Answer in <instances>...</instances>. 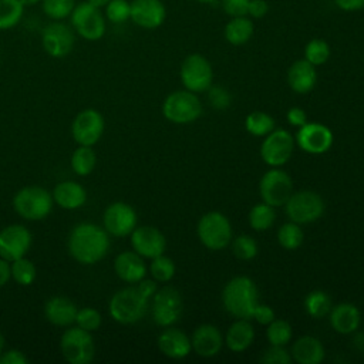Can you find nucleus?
<instances>
[{
  "mask_svg": "<svg viewBox=\"0 0 364 364\" xmlns=\"http://www.w3.org/2000/svg\"><path fill=\"white\" fill-rule=\"evenodd\" d=\"M67 249L71 257L80 264H95L102 260L109 250L108 232L100 225L81 222L71 229Z\"/></svg>",
  "mask_w": 364,
  "mask_h": 364,
  "instance_id": "nucleus-1",
  "label": "nucleus"
},
{
  "mask_svg": "<svg viewBox=\"0 0 364 364\" xmlns=\"http://www.w3.org/2000/svg\"><path fill=\"white\" fill-rule=\"evenodd\" d=\"M259 293L255 282L246 276H237L229 280L222 291L225 309L237 318H252L259 304Z\"/></svg>",
  "mask_w": 364,
  "mask_h": 364,
  "instance_id": "nucleus-2",
  "label": "nucleus"
},
{
  "mask_svg": "<svg viewBox=\"0 0 364 364\" xmlns=\"http://www.w3.org/2000/svg\"><path fill=\"white\" fill-rule=\"evenodd\" d=\"M148 307V299L136 286L118 290L108 303L109 316L119 324H134L139 321Z\"/></svg>",
  "mask_w": 364,
  "mask_h": 364,
  "instance_id": "nucleus-3",
  "label": "nucleus"
},
{
  "mask_svg": "<svg viewBox=\"0 0 364 364\" xmlns=\"http://www.w3.org/2000/svg\"><path fill=\"white\" fill-rule=\"evenodd\" d=\"M53 195L41 186H24L13 198V208L26 220H41L53 209Z\"/></svg>",
  "mask_w": 364,
  "mask_h": 364,
  "instance_id": "nucleus-4",
  "label": "nucleus"
},
{
  "mask_svg": "<svg viewBox=\"0 0 364 364\" xmlns=\"http://www.w3.org/2000/svg\"><path fill=\"white\" fill-rule=\"evenodd\" d=\"M101 9L91 3L80 1L70 14V23L74 31L87 41H98L107 31V21Z\"/></svg>",
  "mask_w": 364,
  "mask_h": 364,
  "instance_id": "nucleus-5",
  "label": "nucleus"
},
{
  "mask_svg": "<svg viewBox=\"0 0 364 364\" xmlns=\"http://www.w3.org/2000/svg\"><path fill=\"white\" fill-rule=\"evenodd\" d=\"M198 237L209 250H220L232 242V226L229 219L216 210L205 213L198 222Z\"/></svg>",
  "mask_w": 364,
  "mask_h": 364,
  "instance_id": "nucleus-6",
  "label": "nucleus"
},
{
  "mask_svg": "<svg viewBox=\"0 0 364 364\" xmlns=\"http://www.w3.org/2000/svg\"><path fill=\"white\" fill-rule=\"evenodd\" d=\"M63 357L70 364H88L95 355V344L91 331L81 327L67 328L60 338Z\"/></svg>",
  "mask_w": 364,
  "mask_h": 364,
  "instance_id": "nucleus-7",
  "label": "nucleus"
},
{
  "mask_svg": "<svg viewBox=\"0 0 364 364\" xmlns=\"http://www.w3.org/2000/svg\"><path fill=\"white\" fill-rule=\"evenodd\" d=\"M162 114L173 124H189L200 117L202 104L192 91H173L165 98L162 104Z\"/></svg>",
  "mask_w": 364,
  "mask_h": 364,
  "instance_id": "nucleus-8",
  "label": "nucleus"
},
{
  "mask_svg": "<svg viewBox=\"0 0 364 364\" xmlns=\"http://www.w3.org/2000/svg\"><path fill=\"white\" fill-rule=\"evenodd\" d=\"M284 209L291 222L306 225L321 218L324 212V200L313 191H300L290 195L284 203Z\"/></svg>",
  "mask_w": 364,
  "mask_h": 364,
  "instance_id": "nucleus-9",
  "label": "nucleus"
},
{
  "mask_svg": "<svg viewBox=\"0 0 364 364\" xmlns=\"http://www.w3.org/2000/svg\"><path fill=\"white\" fill-rule=\"evenodd\" d=\"M181 81L185 90L192 92H202L208 91L212 85L213 80V70L206 57L202 54L193 53L183 58L179 70Z\"/></svg>",
  "mask_w": 364,
  "mask_h": 364,
  "instance_id": "nucleus-10",
  "label": "nucleus"
},
{
  "mask_svg": "<svg viewBox=\"0 0 364 364\" xmlns=\"http://www.w3.org/2000/svg\"><path fill=\"white\" fill-rule=\"evenodd\" d=\"M183 310L182 296L179 290L172 286H164L154 294L152 317L154 321L161 327H169L176 323Z\"/></svg>",
  "mask_w": 364,
  "mask_h": 364,
  "instance_id": "nucleus-11",
  "label": "nucleus"
},
{
  "mask_svg": "<svg viewBox=\"0 0 364 364\" xmlns=\"http://www.w3.org/2000/svg\"><path fill=\"white\" fill-rule=\"evenodd\" d=\"M259 191L264 203L273 208L284 206L293 193V181L287 172L279 168H272L262 176Z\"/></svg>",
  "mask_w": 364,
  "mask_h": 364,
  "instance_id": "nucleus-12",
  "label": "nucleus"
},
{
  "mask_svg": "<svg viewBox=\"0 0 364 364\" xmlns=\"http://www.w3.org/2000/svg\"><path fill=\"white\" fill-rule=\"evenodd\" d=\"M75 44V34L71 26L63 21H51L41 31V46L53 58L67 57Z\"/></svg>",
  "mask_w": 364,
  "mask_h": 364,
  "instance_id": "nucleus-13",
  "label": "nucleus"
},
{
  "mask_svg": "<svg viewBox=\"0 0 364 364\" xmlns=\"http://www.w3.org/2000/svg\"><path fill=\"white\" fill-rule=\"evenodd\" d=\"M104 128L105 121L102 114L94 108H85L75 115L71 124V134L78 145L92 146L102 136Z\"/></svg>",
  "mask_w": 364,
  "mask_h": 364,
  "instance_id": "nucleus-14",
  "label": "nucleus"
},
{
  "mask_svg": "<svg viewBox=\"0 0 364 364\" xmlns=\"http://www.w3.org/2000/svg\"><path fill=\"white\" fill-rule=\"evenodd\" d=\"M294 149V138L286 129H273L260 145V156L264 164L277 168L284 165Z\"/></svg>",
  "mask_w": 364,
  "mask_h": 364,
  "instance_id": "nucleus-15",
  "label": "nucleus"
},
{
  "mask_svg": "<svg viewBox=\"0 0 364 364\" xmlns=\"http://www.w3.org/2000/svg\"><path fill=\"white\" fill-rule=\"evenodd\" d=\"M136 212L125 202L109 203L102 215V226L115 237H125L136 228Z\"/></svg>",
  "mask_w": 364,
  "mask_h": 364,
  "instance_id": "nucleus-16",
  "label": "nucleus"
},
{
  "mask_svg": "<svg viewBox=\"0 0 364 364\" xmlns=\"http://www.w3.org/2000/svg\"><path fill=\"white\" fill-rule=\"evenodd\" d=\"M31 232L20 225L13 223L0 230V257L14 262L27 255L31 247Z\"/></svg>",
  "mask_w": 364,
  "mask_h": 364,
  "instance_id": "nucleus-17",
  "label": "nucleus"
},
{
  "mask_svg": "<svg viewBox=\"0 0 364 364\" xmlns=\"http://www.w3.org/2000/svg\"><path fill=\"white\" fill-rule=\"evenodd\" d=\"M132 250L146 259H154L165 252L166 239L164 233L149 225L136 226L131 233Z\"/></svg>",
  "mask_w": 364,
  "mask_h": 364,
  "instance_id": "nucleus-18",
  "label": "nucleus"
},
{
  "mask_svg": "<svg viewBox=\"0 0 364 364\" xmlns=\"http://www.w3.org/2000/svg\"><path fill=\"white\" fill-rule=\"evenodd\" d=\"M297 145L309 154H324L333 145L331 131L320 122H306L296 134Z\"/></svg>",
  "mask_w": 364,
  "mask_h": 364,
  "instance_id": "nucleus-19",
  "label": "nucleus"
},
{
  "mask_svg": "<svg viewBox=\"0 0 364 364\" xmlns=\"http://www.w3.org/2000/svg\"><path fill=\"white\" fill-rule=\"evenodd\" d=\"M166 18V7L162 0H132L131 17L132 23L145 30H155L164 24Z\"/></svg>",
  "mask_w": 364,
  "mask_h": 364,
  "instance_id": "nucleus-20",
  "label": "nucleus"
},
{
  "mask_svg": "<svg viewBox=\"0 0 364 364\" xmlns=\"http://www.w3.org/2000/svg\"><path fill=\"white\" fill-rule=\"evenodd\" d=\"M225 338L213 324H202L193 330L191 337L192 350L200 357H215L220 353Z\"/></svg>",
  "mask_w": 364,
  "mask_h": 364,
  "instance_id": "nucleus-21",
  "label": "nucleus"
},
{
  "mask_svg": "<svg viewBox=\"0 0 364 364\" xmlns=\"http://www.w3.org/2000/svg\"><path fill=\"white\" fill-rule=\"evenodd\" d=\"M115 274L125 283L136 284L146 274V266L144 257L134 250H125L117 255L114 260Z\"/></svg>",
  "mask_w": 364,
  "mask_h": 364,
  "instance_id": "nucleus-22",
  "label": "nucleus"
},
{
  "mask_svg": "<svg viewBox=\"0 0 364 364\" xmlns=\"http://www.w3.org/2000/svg\"><path fill=\"white\" fill-rule=\"evenodd\" d=\"M158 348L164 355L179 360L191 353L192 344L191 338L182 330L168 327L158 337Z\"/></svg>",
  "mask_w": 364,
  "mask_h": 364,
  "instance_id": "nucleus-23",
  "label": "nucleus"
},
{
  "mask_svg": "<svg viewBox=\"0 0 364 364\" xmlns=\"http://www.w3.org/2000/svg\"><path fill=\"white\" fill-rule=\"evenodd\" d=\"M77 311L75 303L64 296H53L44 304L46 318L58 327H68L75 323Z\"/></svg>",
  "mask_w": 364,
  "mask_h": 364,
  "instance_id": "nucleus-24",
  "label": "nucleus"
},
{
  "mask_svg": "<svg viewBox=\"0 0 364 364\" xmlns=\"http://www.w3.org/2000/svg\"><path fill=\"white\" fill-rule=\"evenodd\" d=\"M317 82L316 67L307 60H296L287 70V84L297 94L310 92Z\"/></svg>",
  "mask_w": 364,
  "mask_h": 364,
  "instance_id": "nucleus-25",
  "label": "nucleus"
},
{
  "mask_svg": "<svg viewBox=\"0 0 364 364\" xmlns=\"http://www.w3.org/2000/svg\"><path fill=\"white\" fill-rule=\"evenodd\" d=\"M54 203L67 210L81 208L87 202L85 188L75 181H63L57 183L51 192Z\"/></svg>",
  "mask_w": 364,
  "mask_h": 364,
  "instance_id": "nucleus-26",
  "label": "nucleus"
},
{
  "mask_svg": "<svg viewBox=\"0 0 364 364\" xmlns=\"http://www.w3.org/2000/svg\"><path fill=\"white\" fill-rule=\"evenodd\" d=\"M330 324L340 334H351L360 326V311L351 303H340L330 310Z\"/></svg>",
  "mask_w": 364,
  "mask_h": 364,
  "instance_id": "nucleus-27",
  "label": "nucleus"
},
{
  "mask_svg": "<svg viewBox=\"0 0 364 364\" xmlns=\"http://www.w3.org/2000/svg\"><path fill=\"white\" fill-rule=\"evenodd\" d=\"M291 357L299 364H320L324 360V347L318 338L303 336L294 341Z\"/></svg>",
  "mask_w": 364,
  "mask_h": 364,
  "instance_id": "nucleus-28",
  "label": "nucleus"
},
{
  "mask_svg": "<svg viewBox=\"0 0 364 364\" xmlns=\"http://www.w3.org/2000/svg\"><path fill=\"white\" fill-rule=\"evenodd\" d=\"M255 340L253 326L247 318H239L226 331L225 343L228 348L233 353H240L247 350Z\"/></svg>",
  "mask_w": 364,
  "mask_h": 364,
  "instance_id": "nucleus-29",
  "label": "nucleus"
},
{
  "mask_svg": "<svg viewBox=\"0 0 364 364\" xmlns=\"http://www.w3.org/2000/svg\"><path fill=\"white\" fill-rule=\"evenodd\" d=\"M255 33V24L249 16L230 17L223 28V36L226 41L232 46L246 44Z\"/></svg>",
  "mask_w": 364,
  "mask_h": 364,
  "instance_id": "nucleus-30",
  "label": "nucleus"
},
{
  "mask_svg": "<svg viewBox=\"0 0 364 364\" xmlns=\"http://www.w3.org/2000/svg\"><path fill=\"white\" fill-rule=\"evenodd\" d=\"M24 16V4L20 0H0V30L14 28Z\"/></svg>",
  "mask_w": 364,
  "mask_h": 364,
  "instance_id": "nucleus-31",
  "label": "nucleus"
},
{
  "mask_svg": "<svg viewBox=\"0 0 364 364\" xmlns=\"http://www.w3.org/2000/svg\"><path fill=\"white\" fill-rule=\"evenodd\" d=\"M97 164V155L92 146L78 145V148L71 155V168L80 176L90 175Z\"/></svg>",
  "mask_w": 364,
  "mask_h": 364,
  "instance_id": "nucleus-32",
  "label": "nucleus"
},
{
  "mask_svg": "<svg viewBox=\"0 0 364 364\" xmlns=\"http://www.w3.org/2000/svg\"><path fill=\"white\" fill-rule=\"evenodd\" d=\"M304 307L309 316L313 318H321L327 316L333 307L330 296L323 290H313L304 299Z\"/></svg>",
  "mask_w": 364,
  "mask_h": 364,
  "instance_id": "nucleus-33",
  "label": "nucleus"
},
{
  "mask_svg": "<svg viewBox=\"0 0 364 364\" xmlns=\"http://www.w3.org/2000/svg\"><path fill=\"white\" fill-rule=\"evenodd\" d=\"M274 219H276L274 208L264 202L255 205L249 212V225L256 232H263L272 228V225L274 223Z\"/></svg>",
  "mask_w": 364,
  "mask_h": 364,
  "instance_id": "nucleus-34",
  "label": "nucleus"
},
{
  "mask_svg": "<svg viewBox=\"0 0 364 364\" xmlns=\"http://www.w3.org/2000/svg\"><path fill=\"white\" fill-rule=\"evenodd\" d=\"M247 132L253 136H266L274 129V119L263 111H253L245 119Z\"/></svg>",
  "mask_w": 364,
  "mask_h": 364,
  "instance_id": "nucleus-35",
  "label": "nucleus"
},
{
  "mask_svg": "<svg viewBox=\"0 0 364 364\" xmlns=\"http://www.w3.org/2000/svg\"><path fill=\"white\" fill-rule=\"evenodd\" d=\"M303 239H304V233H303L300 225L294 223L291 220L282 225L277 232L279 245L287 250L297 249L303 243Z\"/></svg>",
  "mask_w": 364,
  "mask_h": 364,
  "instance_id": "nucleus-36",
  "label": "nucleus"
},
{
  "mask_svg": "<svg viewBox=\"0 0 364 364\" xmlns=\"http://www.w3.org/2000/svg\"><path fill=\"white\" fill-rule=\"evenodd\" d=\"M10 267H11V277L17 284L30 286L36 280V276H37L36 266L26 256L11 262Z\"/></svg>",
  "mask_w": 364,
  "mask_h": 364,
  "instance_id": "nucleus-37",
  "label": "nucleus"
},
{
  "mask_svg": "<svg viewBox=\"0 0 364 364\" xmlns=\"http://www.w3.org/2000/svg\"><path fill=\"white\" fill-rule=\"evenodd\" d=\"M77 0H41L43 13L54 21H63L70 17Z\"/></svg>",
  "mask_w": 364,
  "mask_h": 364,
  "instance_id": "nucleus-38",
  "label": "nucleus"
},
{
  "mask_svg": "<svg viewBox=\"0 0 364 364\" xmlns=\"http://www.w3.org/2000/svg\"><path fill=\"white\" fill-rule=\"evenodd\" d=\"M175 272H176V266H175L173 260L171 257L165 256L164 253L151 259L149 273L155 282L166 283L175 276Z\"/></svg>",
  "mask_w": 364,
  "mask_h": 364,
  "instance_id": "nucleus-39",
  "label": "nucleus"
},
{
  "mask_svg": "<svg viewBox=\"0 0 364 364\" xmlns=\"http://www.w3.org/2000/svg\"><path fill=\"white\" fill-rule=\"evenodd\" d=\"M330 57V46L323 38H311L304 47V60L314 67L324 64Z\"/></svg>",
  "mask_w": 364,
  "mask_h": 364,
  "instance_id": "nucleus-40",
  "label": "nucleus"
},
{
  "mask_svg": "<svg viewBox=\"0 0 364 364\" xmlns=\"http://www.w3.org/2000/svg\"><path fill=\"white\" fill-rule=\"evenodd\" d=\"M267 340L272 346H286L291 338V326L289 321L282 318H274L267 324L266 330Z\"/></svg>",
  "mask_w": 364,
  "mask_h": 364,
  "instance_id": "nucleus-41",
  "label": "nucleus"
},
{
  "mask_svg": "<svg viewBox=\"0 0 364 364\" xmlns=\"http://www.w3.org/2000/svg\"><path fill=\"white\" fill-rule=\"evenodd\" d=\"M105 18L112 24H122L131 17V1L128 0H109L104 7Z\"/></svg>",
  "mask_w": 364,
  "mask_h": 364,
  "instance_id": "nucleus-42",
  "label": "nucleus"
},
{
  "mask_svg": "<svg viewBox=\"0 0 364 364\" xmlns=\"http://www.w3.org/2000/svg\"><path fill=\"white\" fill-rule=\"evenodd\" d=\"M232 252L239 260H250L257 255V243L250 235H239L232 243Z\"/></svg>",
  "mask_w": 364,
  "mask_h": 364,
  "instance_id": "nucleus-43",
  "label": "nucleus"
},
{
  "mask_svg": "<svg viewBox=\"0 0 364 364\" xmlns=\"http://www.w3.org/2000/svg\"><path fill=\"white\" fill-rule=\"evenodd\" d=\"M75 323L78 327L87 330V331H95L101 327L102 316L101 313L94 307H82L77 311Z\"/></svg>",
  "mask_w": 364,
  "mask_h": 364,
  "instance_id": "nucleus-44",
  "label": "nucleus"
},
{
  "mask_svg": "<svg viewBox=\"0 0 364 364\" xmlns=\"http://www.w3.org/2000/svg\"><path fill=\"white\" fill-rule=\"evenodd\" d=\"M291 360L289 351L283 346H272L263 351L260 361L264 364H289Z\"/></svg>",
  "mask_w": 364,
  "mask_h": 364,
  "instance_id": "nucleus-45",
  "label": "nucleus"
},
{
  "mask_svg": "<svg viewBox=\"0 0 364 364\" xmlns=\"http://www.w3.org/2000/svg\"><path fill=\"white\" fill-rule=\"evenodd\" d=\"M208 98L216 109H226L230 105V94L220 85H210L208 88Z\"/></svg>",
  "mask_w": 364,
  "mask_h": 364,
  "instance_id": "nucleus-46",
  "label": "nucleus"
},
{
  "mask_svg": "<svg viewBox=\"0 0 364 364\" xmlns=\"http://www.w3.org/2000/svg\"><path fill=\"white\" fill-rule=\"evenodd\" d=\"M223 11L229 17L237 16H247V6L249 0H220Z\"/></svg>",
  "mask_w": 364,
  "mask_h": 364,
  "instance_id": "nucleus-47",
  "label": "nucleus"
},
{
  "mask_svg": "<svg viewBox=\"0 0 364 364\" xmlns=\"http://www.w3.org/2000/svg\"><path fill=\"white\" fill-rule=\"evenodd\" d=\"M0 364H28V357L17 348L0 353Z\"/></svg>",
  "mask_w": 364,
  "mask_h": 364,
  "instance_id": "nucleus-48",
  "label": "nucleus"
},
{
  "mask_svg": "<svg viewBox=\"0 0 364 364\" xmlns=\"http://www.w3.org/2000/svg\"><path fill=\"white\" fill-rule=\"evenodd\" d=\"M259 324H263V326H267L269 323H272L276 317H274V311L270 306H266V304H257L256 309H255V313H253V317Z\"/></svg>",
  "mask_w": 364,
  "mask_h": 364,
  "instance_id": "nucleus-49",
  "label": "nucleus"
},
{
  "mask_svg": "<svg viewBox=\"0 0 364 364\" xmlns=\"http://www.w3.org/2000/svg\"><path fill=\"white\" fill-rule=\"evenodd\" d=\"M269 11V3L266 0H249L247 16L252 18H262Z\"/></svg>",
  "mask_w": 364,
  "mask_h": 364,
  "instance_id": "nucleus-50",
  "label": "nucleus"
},
{
  "mask_svg": "<svg viewBox=\"0 0 364 364\" xmlns=\"http://www.w3.org/2000/svg\"><path fill=\"white\" fill-rule=\"evenodd\" d=\"M286 118H287V122L293 127H297L300 128L301 125H304L307 122V114L303 108H299V107H293L287 111L286 114Z\"/></svg>",
  "mask_w": 364,
  "mask_h": 364,
  "instance_id": "nucleus-51",
  "label": "nucleus"
},
{
  "mask_svg": "<svg viewBox=\"0 0 364 364\" xmlns=\"http://www.w3.org/2000/svg\"><path fill=\"white\" fill-rule=\"evenodd\" d=\"M334 3L343 11L364 10V0H334Z\"/></svg>",
  "mask_w": 364,
  "mask_h": 364,
  "instance_id": "nucleus-52",
  "label": "nucleus"
},
{
  "mask_svg": "<svg viewBox=\"0 0 364 364\" xmlns=\"http://www.w3.org/2000/svg\"><path fill=\"white\" fill-rule=\"evenodd\" d=\"M136 287H138V290H139L148 300H149V299L155 294V291H156V283H155V280H149V279H145V277L136 283Z\"/></svg>",
  "mask_w": 364,
  "mask_h": 364,
  "instance_id": "nucleus-53",
  "label": "nucleus"
},
{
  "mask_svg": "<svg viewBox=\"0 0 364 364\" xmlns=\"http://www.w3.org/2000/svg\"><path fill=\"white\" fill-rule=\"evenodd\" d=\"M11 279V267L10 262L0 257V287L7 284V282Z\"/></svg>",
  "mask_w": 364,
  "mask_h": 364,
  "instance_id": "nucleus-54",
  "label": "nucleus"
},
{
  "mask_svg": "<svg viewBox=\"0 0 364 364\" xmlns=\"http://www.w3.org/2000/svg\"><path fill=\"white\" fill-rule=\"evenodd\" d=\"M88 3H91L94 7H97V9H104L107 4H108V1L109 0H87Z\"/></svg>",
  "mask_w": 364,
  "mask_h": 364,
  "instance_id": "nucleus-55",
  "label": "nucleus"
},
{
  "mask_svg": "<svg viewBox=\"0 0 364 364\" xmlns=\"http://www.w3.org/2000/svg\"><path fill=\"white\" fill-rule=\"evenodd\" d=\"M20 1L24 4V7H28V6H34V4L40 3L41 0H20Z\"/></svg>",
  "mask_w": 364,
  "mask_h": 364,
  "instance_id": "nucleus-56",
  "label": "nucleus"
},
{
  "mask_svg": "<svg viewBox=\"0 0 364 364\" xmlns=\"http://www.w3.org/2000/svg\"><path fill=\"white\" fill-rule=\"evenodd\" d=\"M3 348H4V337H3V334L0 331V353L3 351Z\"/></svg>",
  "mask_w": 364,
  "mask_h": 364,
  "instance_id": "nucleus-57",
  "label": "nucleus"
},
{
  "mask_svg": "<svg viewBox=\"0 0 364 364\" xmlns=\"http://www.w3.org/2000/svg\"><path fill=\"white\" fill-rule=\"evenodd\" d=\"M199 3H205V4H210V3H215L216 0H196Z\"/></svg>",
  "mask_w": 364,
  "mask_h": 364,
  "instance_id": "nucleus-58",
  "label": "nucleus"
},
{
  "mask_svg": "<svg viewBox=\"0 0 364 364\" xmlns=\"http://www.w3.org/2000/svg\"><path fill=\"white\" fill-rule=\"evenodd\" d=\"M363 360H364V357H363Z\"/></svg>",
  "mask_w": 364,
  "mask_h": 364,
  "instance_id": "nucleus-59",
  "label": "nucleus"
}]
</instances>
